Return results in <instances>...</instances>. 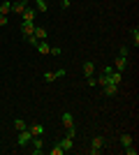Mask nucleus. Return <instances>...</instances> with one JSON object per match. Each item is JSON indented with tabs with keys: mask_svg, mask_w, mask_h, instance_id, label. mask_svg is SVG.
Wrapping results in <instances>:
<instances>
[{
	"mask_svg": "<svg viewBox=\"0 0 139 155\" xmlns=\"http://www.w3.org/2000/svg\"><path fill=\"white\" fill-rule=\"evenodd\" d=\"M104 150V139L102 137H95L91 141V155H98V153H102Z\"/></svg>",
	"mask_w": 139,
	"mask_h": 155,
	"instance_id": "obj_1",
	"label": "nucleus"
},
{
	"mask_svg": "<svg viewBox=\"0 0 139 155\" xmlns=\"http://www.w3.org/2000/svg\"><path fill=\"white\" fill-rule=\"evenodd\" d=\"M21 32H23V37H33L35 35V23L33 21H21Z\"/></svg>",
	"mask_w": 139,
	"mask_h": 155,
	"instance_id": "obj_2",
	"label": "nucleus"
},
{
	"mask_svg": "<svg viewBox=\"0 0 139 155\" xmlns=\"http://www.w3.org/2000/svg\"><path fill=\"white\" fill-rule=\"evenodd\" d=\"M30 139H33V134H30V130H21L19 132V139H16V143H19V146H28V143H30Z\"/></svg>",
	"mask_w": 139,
	"mask_h": 155,
	"instance_id": "obj_3",
	"label": "nucleus"
},
{
	"mask_svg": "<svg viewBox=\"0 0 139 155\" xmlns=\"http://www.w3.org/2000/svg\"><path fill=\"white\" fill-rule=\"evenodd\" d=\"M26 7H28V0H16V2H12V12L14 14H23Z\"/></svg>",
	"mask_w": 139,
	"mask_h": 155,
	"instance_id": "obj_4",
	"label": "nucleus"
},
{
	"mask_svg": "<svg viewBox=\"0 0 139 155\" xmlns=\"http://www.w3.org/2000/svg\"><path fill=\"white\" fill-rule=\"evenodd\" d=\"M125 70H127V58H125V56H116V72L123 74Z\"/></svg>",
	"mask_w": 139,
	"mask_h": 155,
	"instance_id": "obj_5",
	"label": "nucleus"
},
{
	"mask_svg": "<svg viewBox=\"0 0 139 155\" xmlns=\"http://www.w3.org/2000/svg\"><path fill=\"white\" fill-rule=\"evenodd\" d=\"M60 120H63V125H65V130L74 127V116H72V114H70V111H65V114L60 116Z\"/></svg>",
	"mask_w": 139,
	"mask_h": 155,
	"instance_id": "obj_6",
	"label": "nucleus"
},
{
	"mask_svg": "<svg viewBox=\"0 0 139 155\" xmlns=\"http://www.w3.org/2000/svg\"><path fill=\"white\" fill-rule=\"evenodd\" d=\"M81 70H84V77H86V79H88V77H93V74H95V63H91V60H86Z\"/></svg>",
	"mask_w": 139,
	"mask_h": 155,
	"instance_id": "obj_7",
	"label": "nucleus"
},
{
	"mask_svg": "<svg viewBox=\"0 0 139 155\" xmlns=\"http://www.w3.org/2000/svg\"><path fill=\"white\" fill-rule=\"evenodd\" d=\"M118 141H121V146L125 148V146H132V143H134V139H132V134H127V132H123V134L118 137Z\"/></svg>",
	"mask_w": 139,
	"mask_h": 155,
	"instance_id": "obj_8",
	"label": "nucleus"
},
{
	"mask_svg": "<svg viewBox=\"0 0 139 155\" xmlns=\"http://www.w3.org/2000/svg\"><path fill=\"white\" fill-rule=\"evenodd\" d=\"M30 141H33V153H35V155H40L42 148H44V146H42V137H33Z\"/></svg>",
	"mask_w": 139,
	"mask_h": 155,
	"instance_id": "obj_9",
	"label": "nucleus"
},
{
	"mask_svg": "<svg viewBox=\"0 0 139 155\" xmlns=\"http://www.w3.org/2000/svg\"><path fill=\"white\" fill-rule=\"evenodd\" d=\"M46 35H49V32H46V28H42V26H35V35H33V37L37 39V42L46 39Z\"/></svg>",
	"mask_w": 139,
	"mask_h": 155,
	"instance_id": "obj_10",
	"label": "nucleus"
},
{
	"mask_svg": "<svg viewBox=\"0 0 139 155\" xmlns=\"http://www.w3.org/2000/svg\"><path fill=\"white\" fill-rule=\"evenodd\" d=\"M102 88H104V95L107 97H114L116 93H118V86H116V84H107V86H102Z\"/></svg>",
	"mask_w": 139,
	"mask_h": 155,
	"instance_id": "obj_11",
	"label": "nucleus"
},
{
	"mask_svg": "<svg viewBox=\"0 0 139 155\" xmlns=\"http://www.w3.org/2000/svg\"><path fill=\"white\" fill-rule=\"evenodd\" d=\"M21 16H23V21H33V23H35V9H30V7H26Z\"/></svg>",
	"mask_w": 139,
	"mask_h": 155,
	"instance_id": "obj_12",
	"label": "nucleus"
},
{
	"mask_svg": "<svg viewBox=\"0 0 139 155\" xmlns=\"http://www.w3.org/2000/svg\"><path fill=\"white\" fill-rule=\"evenodd\" d=\"M35 46H37V51H40L42 56H46V53H49V49H51V46L46 44V39H42V42H37V44H35Z\"/></svg>",
	"mask_w": 139,
	"mask_h": 155,
	"instance_id": "obj_13",
	"label": "nucleus"
},
{
	"mask_svg": "<svg viewBox=\"0 0 139 155\" xmlns=\"http://www.w3.org/2000/svg\"><path fill=\"white\" fill-rule=\"evenodd\" d=\"M28 130H30V134H33V137H42V134H44V127H42L40 123H35L33 127H28Z\"/></svg>",
	"mask_w": 139,
	"mask_h": 155,
	"instance_id": "obj_14",
	"label": "nucleus"
},
{
	"mask_svg": "<svg viewBox=\"0 0 139 155\" xmlns=\"http://www.w3.org/2000/svg\"><path fill=\"white\" fill-rule=\"evenodd\" d=\"M72 143H74V139H70V137L60 139V146H63V150H72Z\"/></svg>",
	"mask_w": 139,
	"mask_h": 155,
	"instance_id": "obj_15",
	"label": "nucleus"
},
{
	"mask_svg": "<svg viewBox=\"0 0 139 155\" xmlns=\"http://www.w3.org/2000/svg\"><path fill=\"white\" fill-rule=\"evenodd\" d=\"M9 12H12V2H9V0H5V2L0 5V14H5V16H7Z\"/></svg>",
	"mask_w": 139,
	"mask_h": 155,
	"instance_id": "obj_16",
	"label": "nucleus"
},
{
	"mask_svg": "<svg viewBox=\"0 0 139 155\" xmlns=\"http://www.w3.org/2000/svg\"><path fill=\"white\" fill-rule=\"evenodd\" d=\"M42 79H44L46 84H51V81H56L58 77H56V72H44V74H42Z\"/></svg>",
	"mask_w": 139,
	"mask_h": 155,
	"instance_id": "obj_17",
	"label": "nucleus"
},
{
	"mask_svg": "<svg viewBox=\"0 0 139 155\" xmlns=\"http://www.w3.org/2000/svg\"><path fill=\"white\" fill-rule=\"evenodd\" d=\"M14 127H16V130L21 132V130H26L28 125H26V120H23V118H16V120H14Z\"/></svg>",
	"mask_w": 139,
	"mask_h": 155,
	"instance_id": "obj_18",
	"label": "nucleus"
},
{
	"mask_svg": "<svg viewBox=\"0 0 139 155\" xmlns=\"http://www.w3.org/2000/svg\"><path fill=\"white\" fill-rule=\"evenodd\" d=\"M35 5H37V9H40V12H46V9H49L46 0H35Z\"/></svg>",
	"mask_w": 139,
	"mask_h": 155,
	"instance_id": "obj_19",
	"label": "nucleus"
},
{
	"mask_svg": "<svg viewBox=\"0 0 139 155\" xmlns=\"http://www.w3.org/2000/svg\"><path fill=\"white\" fill-rule=\"evenodd\" d=\"M63 153H65V150H63V146H60V143H56V146L51 148V155H63Z\"/></svg>",
	"mask_w": 139,
	"mask_h": 155,
	"instance_id": "obj_20",
	"label": "nucleus"
},
{
	"mask_svg": "<svg viewBox=\"0 0 139 155\" xmlns=\"http://www.w3.org/2000/svg\"><path fill=\"white\" fill-rule=\"evenodd\" d=\"M98 84H100V86H107V84H109V74H107V72L98 79Z\"/></svg>",
	"mask_w": 139,
	"mask_h": 155,
	"instance_id": "obj_21",
	"label": "nucleus"
},
{
	"mask_svg": "<svg viewBox=\"0 0 139 155\" xmlns=\"http://www.w3.org/2000/svg\"><path fill=\"white\" fill-rule=\"evenodd\" d=\"M125 155H137V148H134V143H132V146H125Z\"/></svg>",
	"mask_w": 139,
	"mask_h": 155,
	"instance_id": "obj_22",
	"label": "nucleus"
},
{
	"mask_svg": "<svg viewBox=\"0 0 139 155\" xmlns=\"http://www.w3.org/2000/svg\"><path fill=\"white\" fill-rule=\"evenodd\" d=\"M132 42H134V46H139V30L137 28L132 30Z\"/></svg>",
	"mask_w": 139,
	"mask_h": 155,
	"instance_id": "obj_23",
	"label": "nucleus"
},
{
	"mask_svg": "<svg viewBox=\"0 0 139 155\" xmlns=\"http://www.w3.org/2000/svg\"><path fill=\"white\" fill-rule=\"evenodd\" d=\"M49 53H51V56H60V46H51Z\"/></svg>",
	"mask_w": 139,
	"mask_h": 155,
	"instance_id": "obj_24",
	"label": "nucleus"
},
{
	"mask_svg": "<svg viewBox=\"0 0 139 155\" xmlns=\"http://www.w3.org/2000/svg\"><path fill=\"white\" fill-rule=\"evenodd\" d=\"M67 137H70V139H74V137H77V127H70V130H67Z\"/></svg>",
	"mask_w": 139,
	"mask_h": 155,
	"instance_id": "obj_25",
	"label": "nucleus"
},
{
	"mask_svg": "<svg viewBox=\"0 0 139 155\" xmlns=\"http://www.w3.org/2000/svg\"><path fill=\"white\" fill-rule=\"evenodd\" d=\"M7 23H9V19H7L5 14H0V26H7Z\"/></svg>",
	"mask_w": 139,
	"mask_h": 155,
	"instance_id": "obj_26",
	"label": "nucleus"
},
{
	"mask_svg": "<svg viewBox=\"0 0 139 155\" xmlns=\"http://www.w3.org/2000/svg\"><path fill=\"white\" fill-rule=\"evenodd\" d=\"M65 74H67V72L63 70V67H60V70H56V77H58V79H60V77H65Z\"/></svg>",
	"mask_w": 139,
	"mask_h": 155,
	"instance_id": "obj_27",
	"label": "nucleus"
},
{
	"mask_svg": "<svg viewBox=\"0 0 139 155\" xmlns=\"http://www.w3.org/2000/svg\"><path fill=\"white\" fill-rule=\"evenodd\" d=\"M118 56H125V58H127V46H121V51H118Z\"/></svg>",
	"mask_w": 139,
	"mask_h": 155,
	"instance_id": "obj_28",
	"label": "nucleus"
},
{
	"mask_svg": "<svg viewBox=\"0 0 139 155\" xmlns=\"http://www.w3.org/2000/svg\"><path fill=\"white\" fill-rule=\"evenodd\" d=\"M60 5H63V9H70V0H60Z\"/></svg>",
	"mask_w": 139,
	"mask_h": 155,
	"instance_id": "obj_29",
	"label": "nucleus"
}]
</instances>
